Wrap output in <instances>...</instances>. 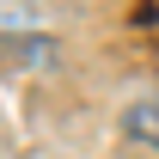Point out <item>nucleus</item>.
Returning <instances> with one entry per match:
<instances>
[{"mask_svg": "<svg viewBox=\"0 0 159 159\" xmlns=\"http://www.w3.org/2000/svg\"><path fill=\"white\" fill-rule=\"evenodd\" d=\"M122 129H129L135 141H147V147H159V92L129 104V110H122Z\"/></svg>", "mask_w": 159, "mask_h": 159, "instance_id": "1", "label": "nucleus"}]
</instances>
